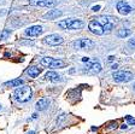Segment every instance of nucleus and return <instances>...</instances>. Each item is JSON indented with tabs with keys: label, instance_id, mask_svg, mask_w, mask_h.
<instances>
[{
	"label": "nucleus",
	"instance_id": "nucleus-1",
	"mask_svg": "<svg viewBox=\"0 0 135 134\" xmlns=\"http://www.w3.org/2000/svg\"><path fill=\"white\" fill-rule=\"evenodd\" d=\"M31 88L29 86H21L18 88H16L13 93V98L18 103H27L31 99Z\"/></svg>",
	"mask_w": 135,
	"mask_h": 134
},
{
	"label": "nucleus",
	"instance_id": "nucleus-2",
	"mask_svg": "<svg viewBox=\"0 0 135 134\" xmlns=\"http://www.w3.org/2000/svg\"><path fill=\"white\" fill-rule=\"evenodd\" d=\"M73 46L75 50L87 51V50H92L94 47V42L89 39H79L73 42Z\"/></svg>",
	"mask_w": 135,
	"mask_h": 134
},
{
	"label": "nucleus",
	"instance_id": "nucleus-3",
	"mask_svg": "<svg viewBox=\"0 0 135 134\" xmlns=\"http://www.w3.org/2000/svg\"><path fill=\"white\" fill-rule=\"evenodd\" d=\"M84 73L89 74V75H95V74H99L101 71V64L99 63L97 59H93V61H88L87 65L84 67L83 69Z\"/></svg>",
	"mask_w": 135,
	"mask_h": 134
},
{
	"label": "nucleus",
	"instance_id": "nucleus-4",
	"mask_svg": "<svg viewBox=\"0 0 135 134\" xmlns=\"http://www.w3.org/2000/svg\"><path fill=\"white\" fill-rule=\"evenodd\" d=\"M112 77L116 82H129L134 78V75H133L130 71L121 70V71H116V73H113Z\"/></svg>",
	"mask_w": 135,
	"mask_h": 134
},
{
	"label": "nucleus",
	"instance_id": "nucleus-5",
	"mask_svg": "<svg viewBox=\"0 0 135 134\" xmlns=\"http://www.w3.org/2000/svg\"><path fill=\"white\" fill-rule=\"evenodd\" d=\"M31 6H40V7H54L57 5L56 0H29Z\"/></svg>",
	"mask_w": 135,
	"mask_h": 134
},
{
	"label": "nucleus",
	"instance_id": "nucleus-6",
	"mask_svg": "<svg viewBox=\"0 0 135 134\" xmlns=\"http://www.w3.org/2000/svg\"><path fill=\"white\" fill-rule=\"evenodd\" d=\"M88 29H89L93 34H95V35H103V34H105L103 25H101L98 21H94V20L88 23Z\"/></svg>",
	"mask_w": 135,
	"mask_h": 134
},
{
	"label": "nucleus",
	"instance_id": "nucleus-7",
	"mask_svg": "<svg viewBox=\"0 0 135 134\" xmlns=\"http://www.w3.org/2000/svg\"><path fill=\"white\" fill-rule=\"evenodd\" d=\"M44 42L47 45H51V46H57V45H60L63 42V38L58 34H51V35H47L45 38Z\"/></svg>",
	"mask_w": 135,
	"mask_h": 134
},
{
	"label": "nucleus",
	"instance_id": "nucleus-8",
	"mask_svg": "<svg viewBox=\"0 0 135 134\" xmlns=\"http://www.w3.org/2000/svg\"><path fill=\"white\" fill-rule=\"evenodd\" d=\"M117 10L118 12L121 15H129L130 12L133 11V7L130 5H128V4L126 3V1H123V0H121V1H118L117 3Z\"/></svg>",
	"mask_w": 135,
	"mask_h": 134
},
{
	"label": "nucleus",
	"instance_id": "nucleus-9",
	"mask_svg": "<svg viewBox=\"0 0 135 134\" xmlns=\"http://www.w3.org/2000/svg\"><path fill=\"white\" fill-rule=\"evenodd\" d=\"M42 31H44V28L41 25H33V27H29L28 29H25V35H28V36H39L42 34Z\"/></svg>",
	"mask_w": 135,
	"mask_h": 134
},
{
	"label": "nucleus",
	"instance_id": "nucleus-10",
	"mask_svg": "<svg viewBox=\"0 0 135 134\" xmlns=\"http://www.w3.org/2000/svg\"><path fill=\"white\" fill-rule=\"evenodd\" d=\"M50 106V99L48 98H41V99H39V100L36 101V104H35V108H36V110H39V111H44V110H46Z\"/></svg>",
	"mask_w": 135,
	"mask_h": 134
},
{
	"label": "nucleus",
	"instance_id": "nucleus-11",
	"mask_svg": "<svg viewBox=\"0 0 135 134\" xmlns=\"http://www.w3.org/2000/svg\"><path fill=\"white\" fill-rule=\"evenodd\" d=\"M45 78L48 80V81H52V82H59V81H62L63 80L62 76L58 75L56 71H48V73H46Z\"/></svg>",
	"mask_w": 135,
	"mask_h": 134
},
{
	"label": "nucleus",
	"instance_id": "nucleus-12",
	"mask_svg": "<svg viewBox=\"0 0 135 134\" xmlns=\"http://www.w3.org/2000/svg\"><path fill=\"white\" fill-rule=\"evenodd\" d=\"M63 12L59 10H50L44 16V20H56L59 16H62Z\"/></svg>",
	"mask_w": 135,
	"mask_h": 134
},
{
	"label": "nucleus",
	"instance_id": "nucleus-13",
	"mask_svg": "<svg viewBox=\"0 0 135 134\" xmlns=\"http://www.w3.org/2000/svg\"><path fill=\"white\" fill-rule=\"evenodd\" d=\"M27 74L29 75V77H37L41 74V69L37 67H29L27 70Z\"/></svg>",
	"mask_w": 135,
	"mask_h": 134
},
{
	"label": "nucleus",
	"instance_id": "nucleus-14",
	"mask_svg": "<svg viewBox=\"0 0 135 134\" xmlns=\"http://www.w3.org/2000/svg\"><path fill=\"white\" fill-rule=\"evenodd\" d=\"M84 27V23L80 20H73L71 23L69 24V28L68 29H82Z\"/></svg>",
	"mask_w": 135,
	"mask_h": 134
},
{
	"label": "nucleus",
	"instance_id": "nucleus-15",
	"mask_svg": "<svg viewBox=\"0 0 135 134\" xmlns=\"http://www.w3.org/2000/svg\"><path fill=\"white\" fill-rule=\"evenodd\" d=\"M21 85H23V80L22 78H15L11 81H7L4 84V86H10V87H20Z\"/></svg>",
	"mask_w": 135,
	"mask_h": 134
},
{
	"label": "nucleus",
	"instance_id": "nucleus-16",
	"mask_svg": "<svg viewBox=\"0 0 135 134\" xmlns=\"http://www.w3.org/2000/svg\"><path fill=\"white\" fill-rule=\"evenodd\" d=\"M65 63L63 61H60V59H54L52 61V63H51L50 68H53V69H57V68H64Z\"/></svg>",
	"mask_w": 135,
	"mask_h": 134
},
{
	"label": "nucleus",
	"instance_id": "nucleus-17",
	"mask_svg": "<svg viewBox=\"0 0 135 134\" xmlns=\"http://www.w3.org/2000/svg\"><path fill=\"white\" fill-rule=\"evenodd\" d=\"M130 34H132V31H130L129 29H119V30L117 31V36L118 38H127V36H129Z\"/></svg>",
	"mask_w": 135,
	"mask_h": 134
},
{
	"label": "nucleus",
	"instance_id": "nucleus-18",
	"mask_svg": "<svg viewBox=\"0 0 135 134\" xmlns=\"http://www.w3.org/2000/svg\"><path fill=\"white\" fill-rule=\"evenodd\" d=\"M71 18H68V20H64V21H60V22L58 23V25L62 29H68L69 28V24L71 23Z\"/></svg>",
	"mask_w": 135,
	"mask_h": 134
},
{
	"label": "nucleus",
	"instance_id": "nucleus-19",
	"mask_svg": "<svg viewBox=\"0 0 135 134\" xmlns=\"http://www.w3.org/2000/svg\"><path fill=\"white\" fill-rule=\"evenodd\" d=\"M52 61H53V58H52V57H44V58L41 59V65L50 68V65H51V63H52Z\"/></svg>",
	"mask_w": 135,
	"mask_h": 134
},
{
	"label": "nucleus",
	"instance_id": "nucleus-20",
	"mask_svg": "<svg viewBox=\"0 0 135 134\" xmlns=\"http://www.w3.org/2000/svg\"><path fill=\"white\" fill-rule=\"evenodd\" d=\"M11 34V30L10 29H4L1 33H0V40H6Z\"/></svg>",
	"mask_w": 135,
	"mask_h": 134
},
{
	"label": "nucleus",
	"instance_id": "nucleus-21",
	"mask_svg": "<svg viewBox=\"0 0 135 134\" xmlns=\"http://www.w3.org/2000/svg\"><path fill=\"white\" fill-rule=\"evenodd\" d=\"M103 28H104V33H106V34H109L110 31L113 29V23H111V22H107L106 24H104L103 25Z\"/></svg>",
	"mask_w": 135,
	"mask_h": 134
},
{
	"label": "nucleus",
	"instance_id": "nucleus-22",
	"mask_svg": "<svg viewBox=\"0 0 135 134\" xmlns=\"http://www.w3.org/2000/svg\"><path fill=\"white\" fill-rule=\"evenodd\" d=\"M97 21H98V22L100 23L101 25H104V24H106L107 22H110V20H109V18H107V17H105V16H101V17H99V18H98V20H97Z\"/></svg>",
	"mask_w": 135,
	"mask_h": 134
},
{
	"label": "nucleus",
	"instance_id": "nucleus-23",
	"mask_svg": "<svg viewBox=\"0 0 135 134\" xmlns=\"http://www.w3.org/2000/svg\"><path fill=\"white\" fill-rule=\"evenodd\" d=\"M126 120H127V122H128V124H130V126H135V118L134 117H132V116H129V115H127Z\"/></svg>",
	"mask_w": 135,
	"mask_h": 134
},
{
	"label": "nucleus",
	"instance_id": "nucleus-24",
	"mask_svg": "<svg viewBox=\"0 0 135 134\" xmlns=\"http://www.w3.org/2000/svg\"><path fill=\"white\" fill-rule=\"evenodd\" d=\"M117 127H118L117 121H112V122L110 123V126H109V128H107V131H111V129H116Z\"/></svg>",
	"mask_w": 135,
	"mask_h": 134
},
{
	"label": "nucleus",
	"instance_id": "nucleus-25",
	"mask_svg": "<svg viewBox=\"0 0 135 134\" xmlns=\"http://www.w3.org/2000/svg\"><path fill=\"white\" fill-rule=\"evenodd\" d=\"M128 46H129L130 48H135V39H130L129 41H128Z\"/></svg>",
	"mask_w": 135,
	"mask_h": 134
},
{
	"label": "nucleus",
	"instance_id": "nucleus-26",
	"mask_svg": "<svg viewBox=\"0 0 135 134\" xmlns=\"http://www.w3.org/2000/svg\"><path fill=\"white\" fill-rule=\"evenodd\" d=\"M92 10H93V11H94V12H97V11H99V10H100V6H99V5H97V6H93V7H92Z\"/></svg>",
	"mask_w": 135,
	"mask_h": 134
},
{
	"label": "nucleus",
	"instance_id": "nucleus-27",
	"mask_svg": "<svg viewBox=\"0 0 135 134\" xmlns=\"http://www.w3.org/2000/svg\"><path fill=\"white\" fill-rule=\"evenodd\" d=\"M64 118H65V115H64V114H62V115H60V117H59V120H57V122L60 123V121H63Z\"/></svg>",
	"mask_w": 135,
	"mask_h": 134
},
{
	"label": "nucleus",
	"instance_id": "nucleus-28",
	"mask_svg": "<svg viewBox=\"0 0 135 134\" xmlns=\"http://www.w3.org/2000/svg\"><path fill=\"white\" fill-rule=\"evenodd\" d=\"M128 128V124H126V123H124V124H121V129H127Z\"/></svg>",
	"mask_w": 135,
	"mask_h": 134
},
{
	"label": "nucleus",
	"instance_id": "nucleus-29",
	"mask_svg": "<svg viewBox=\"0 0 135 134\" xmlns=\"http://www.w3.org/2000/svg\"><path fill=\"white\" fill-rule=\"evenodd\" d=\"M88 61H89L88 57H83V58H82V62H88Z\"/></svg>",
	"mask_w": 135,
	"mask_h": 134
},
{
	"label": "nucleus",
	"instance_id": "nucleus-30",
	"mask_svg": "<svg viewBox=\"0 0 135 134\" xmlns=\"http://www.w3.org/2000/svg\"><path fill=\"white\" fill-rule=\"evenodd\" d=\"M117 68H118V65H117V64H113V65H112V67H111V69L116 70V69H117Z\"/></svg>",
	"mask_w": 135,
	"mask_h": 134
},
{
	"label": "nucleus",
	"instance_id": "nucleus-31",
	"mask_svg": "<svg viewBox=\"0 0 135 134\" xmlns=\"http://www.w3.org/2000/svg\"><path fill=\"white\" fill-rule=\"evenodd\" d=\"M6 13V10H1L0 11V16H3V15H5Z\"/></svg>",
	"mask_w": 135,
	"mask_h": 134
},
{
	"label": "nucleus",
	"instance_id": "nucleus-32",
	"mask_svg": "<svg viewBox=\"0 0 135 134\" xmlns=\"http://www.w3.org/2000/svg\"><path fill=\"white\" fill-rule=\"evenodd\" d=\"M113 59H115V57H113V56H110L109 57V62H112Z\"/></svg>",
	"mask_w": 135,
	"mask_h": 134
},
{
	"label": "nucleus",
	"instance_id": "nucleus-33",
	"mask_svg": "<svg viewBox=\"0 0 135 134\" xmlns=\"http://www.w3.org/2000/svg\"><path fill=\"white\" fill-rule=\"evenodd\" d=\"M37 117V114H33V118H36Z\"/></svg>",
	"mask_w": 135,
	"mask_h": 134
},
{
	"label": "nucleus",
	"instance_id": "nucleus-34",
	"mask_svg": "<svg viewBox=\"0 0 135 134\" xmlns=\"http://www.w3.org/2000/svg\"><path fill=\"white\" fill-rule=\"evenodd\" d=\"M28 134H35V132H33V131H31V132H29Z\"/></svg>",
	"mask_w": 135,
	"mask_h": 134
},
{
	"label": "nucleus",
	"instance_id": "nucleus-35",
	"mask_svg": "<svg viewBox=\"0 0 135 134\" xmlns=\"http://www.w3.org/2000/svg\"><path fill=\"white\" fill-rule=\"evenodd\" d=\"M133 89H134V91H135V84L133 85Z\"/></svg>",
	"mask_w": 135,
	"mask_h": 134
},
{
	"label": "nucleus",
	"instance_id": "nucleus-36",
	"mask_svg": "<svg viewBox=\"0 0 135 134\" xmlns=\"http://www.w3.org/2000/svg\"><path fill=\"white\" fill-rule=\"evenodd\" d=\"M0 109H1V105H0Z\"/></svg>",
	"mask_w": 135,
	"mask_h": 134
}]
</instances>
